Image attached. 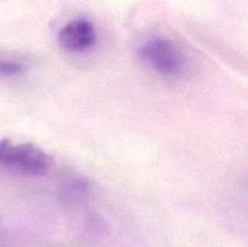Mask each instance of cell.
Returning <instances> with one entry per match:
<instances>
[{
    "instance_id": "obj_4",
    "label": "cell",
    "mask_w": 248,
    "mask_h": 247,
    "mask_svg": "<svg viewBox=\"0 0 248 247\" xmlns=\"http://www.w3.org/2000/svg\"><path fill=\"white\" fill-rule=\"evenodd\" d=\"M24 70L23 63L14 58L0 56V77H11L22 74Z\"/></svg>"
},
{
    "instance_id": "obj_1",
    "label": "cell",
    "mask_w": 248,
    "mask_h": 247,
    "mask_svg": "<svg viewBox=\"0 0 248 247\" xmlns=\"http://www.w3.org/2000/svg\"><path fill=\"white\" fill-rule=\"evenodd\" d=\"M0 164L29 176H43L50 169L51 160L31 143L14 144L4 139L0 140Z\"/></svg>"
},
{
    "instance_id": "obj_3",
    "label": "cell",
    "mask_w": 248,
    "mask_h": 247,
    "mask_svg": "<svg viewBox=\"0 0 248 247\" xmlns=\"http://www.w3.org/2000/svg\"><path fill=\"white\" fill-rule=\"evenodd\" d=\"M96 29L87 18H77L68 22L58 33V44L69 52H84L96 43Z\"/></svg>"
},
{
    "instance_id": "obj_2",
    "label": "cell",
    "mask_w": 248,
    "mask_h": 247,
    "mask_svg": "<svg viewBox=\"0 0 248 247\" xmlns=\"http://www.w3.org/2000/svg\"><path fill=\"white\" fill-rule=\"evenodd\" d=\"M140 56L160 74L178 75L183 72V55L178 46L170 39L155 38L147 41L140 47Z\"/></svg>"
}]
</instances>
